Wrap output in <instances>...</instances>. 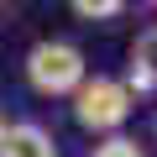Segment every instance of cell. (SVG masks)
Returning a JSON list of instances; mask_svg holds the SVG:
<instances>
[{
  "label": "cell",
  "instance_id": "cell-1",
  "mask_svg": "<svg viewBox=\"0 0 157 157\" xmlns=\"http://www.w3.org/2000/svg\"><path fill=\"white\" fill-rule=\"evenodd\" d=\"M26 78L37 94H73L89 78V68H84V52L73 42H37L26 52Z\"/></svg>",
  "mask_w": 157,
  "mask_h": 157
},
{
  "label": "cell",
  "instance_id": "cell-2",
  "mask_svg": "<svg viewBox=\"0 0 157 157\" xmlns=\"http://www.w3.org/2000/svg\"><path fill=\"white\" fill-rule=\"evenodd\" d=\"M131 105H136V94L121 78H84V84L73 89V115H78L84 131H115V126H126Z\"/></svg>",
  "mask_w": 157,
  "mask_h": 157
},
{
  "label": "cell",
  "instance_id": "cell-3",
  "mask_svg": "<svg viewBox=\"0 0 157 157\" xmlns=\"http://www.w3.org/2000/svg\"><path fill=\"white\" fill-rule=\"evenodd\" d=\"M0 157H58V141L37 121H21V126L0 131Z\"/></svg>",
  "mask_w": 157,
  "mask_h": 157
},
{
  "label": "cell",
  "instance_id": "cell-4",
  "mask_svg": "<svg viewBox=\"0 0 157 157\" xmlns=\"http://www.w3.org/2000/svg\"><path fill=\"white\" fill-rule=\"evenodd\" d=\"M131 94H147L157 89V26H147L136 42H131V78H121Z\"/></svg>",
  "mask_w": 157,
  "mask_h": 157
},
{
  "label": "cell",
  "instance_id": "cell-5",
  "mask_svg": "<svg viewBox=\"0 0 157 157\" xmlns=\"http://www.w3.org/2000/svg\"><path fill=\"white\" fill-rule=\"evenodd\" d=\"M94 157H147V152H141L131 136H110V141H100V147H94Z\"/></svg>",
  "mask_w": 157,
  "mask_h": 157
},
{
  "label": "cell",
  "instance_id": "cell-6",
  "mask_svg": "<svg viewBox=\"0 0 157 157\" xmlns=\"http://www.w3.org/2000/svg\"><path fill=\"white\" fill-rule=\"evenodd\" d=\"M73 11L78 16H121L126 6H121V0H73Z\"/></svg>",
  "mask_w": 157,
  "mask_h": 157
},
{
  "label": "cell",
  "instance_id": "cell-7",
  "mask_svg": "<svg viewBox=\"0 0 157 157\" xmlns=\"http://www.w3.org/2000/svg\"><path fill=\"white\" fill-rule=\"evenodd\" d=\"M0 131H6V115H0Z\"/></svg>",
  "mask_w": 157,
  "mask_h": 157
}]
</instances>
